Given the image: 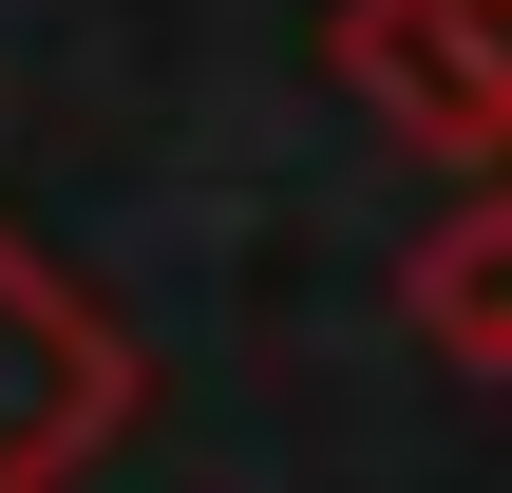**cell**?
Returning a JSON list of instances; mask_svg holds the SVG:
<instances>
[{
	"instance_id": "cell-1",
	"label": "cell",
	"mask_w": 512,
	"mask_h": 493,
	"mask_svg": "<svg viewBox=\"0 0 512 493\" xmlns=\"http://www.w3.org/2000/svg\"><path fill=\"white\" fill-rule=\"evenodd\" d=\"M152 399V361H133V323L0 209V493H57L76 456H114V418Z\"/></svg>"
},
{
	"instance_id": "cell-2",
	"label": "cell",
	"mask_w": 512,
	"mask_h": 493,
	"mask_svg": "<svg viewBox=\"0 0 512 493\" xmlns=\"http://www.w3.org/2000/svg\"><path fill=\"white\" fill-rule=\"evenodd\" d=\"M323 76L456 171L512 152V0H323Z\"/></svg>"
},
{
	"instance_id": "cell-3",
	"label": "cell",
	"mask_w": 512,
	"mask_h": 493,
	"mask_svg": "<svg viewBox=\"0 0 512 493\" xmlns=\"http://www.w3.org/2000/svg\"><path fill=\"white\" fill-rule=\"evenodd\" d=\"M399 304H418V342H437V361L512 380V209H437V228H418V266H399Z\"/></svg>"
}]
</instances>
